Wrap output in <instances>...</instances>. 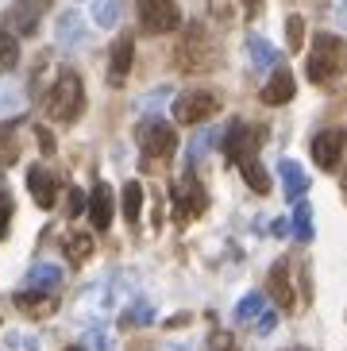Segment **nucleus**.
I'll use <instances>...</instances> for the list:
<instances>
[{
	"label": "nucleus",
	"mask_w": 347,
	"mask_h": 351,
	"mask_svg": "<svg viewBox=\"0 0 347 351\" xmlns=\"http://www.w3.org/2000/svg\"><path fill=\"white\" fill-rule=\"evenodd\" d=\"M85 112V85H82V73L73 70H58L51 93H47V116L54 124H73L77 116Z\"/></svg>",
	"instance_id": "obj_1"
},
{
	"label": "nucleus",
	"mask_w": 347,
	"mask_h": 351,
	"mask_svg": "<svg viewBox=\"0 0 347 351\" xmlns=\"http://www.w3.org/2000/svg\"><path fill=\"white\" fill-rule=\"evenodd\" d=\"M344 70H347V43L332 32H320L313 39V51H309V62H305L309 82H317V85L336 82Z\"/></svg>",
	"instance_id": "obj_2"
},
{
	"label": "nucleus",
	"mask_w": 347,
	"mask_h": 351,
	"mask_svg": "<svg viewBox=\"0 0 347 351\" xmlns=\"http://www.w3.org/2000/svg\"><path fill=\"white\" fill-rule=\"evenodd\" d=\"M174 66L182 73H204L216 66V47L213 39H208V32H204L201 23H189L182 35V43H178V51H174Z\"/></svg>",
	"instance_id": "obj_3"
},
{
	"label": "nucleus",
	"mask_w": 347,
	"mask_h": 351,
	"mask_svg": "<svg viewBox=\"0 0 347 351\" xmlns=\"http://www.w3.org/2000/svg\"><path fill=\"white\" fill-rule=\"evenodd\" d=\"M135 139H139V151H143L147 162H166L174 155V147H178L174 128L166 120H158V116H147L139 124V132H135Z\"/></svg>",
	"instance_id": "obj_4"
},
{
	"label": "nucleus",
	"mask_w": 347,
	"mask_h": 351,
	"mask_svg": "<svg viewBox=\"0 0 347 351\" xmlns=\"http://www.w3.org/2000/svg\"><path fill=\"white\" fill-rule=\"evenodd\" d=\"M170 201H174V217L178 220H193V217H201L204 208H208V193H204V186L197 182L193 170H189L182 182H174Z\"/></svg>",
	"instance_id": "obj_5"
},
{
	"label": "nucleus",
	"mask_w": 347,
	"mask_h": 351,
	"mask_svg": "<svg viewBox=\"0 0 347 351\" xmlns=\"http://www.w3.org/2000/svg\"><path fill=\"white\" fill-rule=\"evenodd\" d=\"M139 4V23L147 35H166L182 27V8L174 0H135Z\"/></svg>",
	"instance_id": "obj_6"
},
{
	"label": "nucleus",
	"mask_w": 347,
	"mask_h": 351,
	"mask_svg": "<svg viewBox=\"0 0 347 351\" xmlns=\"http://www.w3.org/2000/svg\"><path fill=\"white\" fill-rule=\"evenodd\" d=\"M216 108H220V97L213 89H189L174 101V120L178 124H204Z\"/></svg>",
	"instance_id": "obj_7"
},
{
	"label": "nucleus",
	"mask_w": 347,
	"mask_h": 351,
	"mask_svg": "<svg viewBox=\"0 0 347 351\" xmlns=\"http://www.w3.org/2000/svg\"><path fill=\"white\" fill-rule=\"evenodd\" d=\"M259 143H263V132H255V128H247L243 120H232L224 132V155L228 162H247V158H255Z\"/></svg>",
	"instance_id": "obj_8"
},
{
	"label": "nucleus",
	"mask_w": 347,
	"mask_h": 351,
	"mask_svg": "<svg viewBox=\"0 0 347 351\" xmlns=\"http://www.w3.org/2000/svg\"><path fill=\"white\" fill-rule=\"evenodd\" d=\"M132 62H135V39H132V35H123V39L112 47V58H108V73H104L112 89H123V85H128Z\"/></svg>",
	"instance_id": "obj_9"
},
{
	"label": "nucleus",
	"mask_w": 347,
	"mask_h": 351,
	"mask_svg": "<svg viewBox=\"0 0 347 351\" xmlns=\"http://www.w3.org/2000/svg\"><path fill=\"white\" fill-rule=\"evenodd\" d=\"M344 147H347V135L344 132H320L313 139V162L320 170H336L339 158H344Z\"/></svg>",
	"instance_id": "obj_10"
},
{
	"label": "nucleus",
	"mask_w": 347,
	"mask_h": 351,
	"mask_svg": "<svg viewBox=\"0 0 347 351\" xmlns=\"http://www.w3.org/2000/svg\"><path fill=\"white\" fill-rule=\"evenodd\" d=\"M27 189L39 208H54V201H58V178L47 166H31L27 170Z\"/></svg>",
	"instance_id": "obj_11"
},
{
	"label": "nucleus",
	"mask_w": 347,
	"mask_h": 351,
	"mask_svg": "<svg viewBox=\"0 0 347 351\" xmlns=\"http://www.w3.org/2000/svg\"><path fill=\"white\" fill-rule=\"evenodd\" d=\"M85 208H89V220L97 232H104V228L112 224V189H108V182L93 186V193L85 197Z\"/></svg>",
	"instance_id": "obj_12"
},
{
	"label": "nucleus",
	"mask_w": 347,
	"mask_h": 351,
	"mask_svg": "<svg viewBox=\"0 0 347 351\" xmlns=\"http://www.w3.org/2000/svg\"><path fill=\"white\" fill-rule=\"evenodd\" d=\"M54 39H58V47H66V51H73V47H82V43H89V32H85V20L77 16V12H62L58 23H54Z\"/></svg>",
	"instance_id": "obj_13"
},
{
	"label": "nucleus",
	"mask_w": 347,
	"mask_h": 351,
	"mask_svg": "<svg viewBox=\"0 0 347 351\" xmlns=\"http://www.w3.org/2000/svg\"><path fill=\"white\" fill-rule=\"evenodd\" d=\"M297 93V82H294V73L289 70H274L270 73V82L263 85V104H289Z\"/></svg>",
	"instance_id": "obj_14"
},
{
	"label": "nucleus",
	"mask_w": 347,
	"mask_h": 351,
	"mask_svg": "<svg viewBox=\"0 0 347 351\" xmlns=\"http://www.w3.org/2000/svg\"><path fill=\"white\" fill-rule=\"evenodd\" d=\"M12 301H16V309L27 313V317H51L54 305H58V298H54V293H43V289H20Z\"/></svg>",
	"instance_id": "obj_15"
},
{
	"label": "nucleus",
	"mask_w": 347,
	"mask_h": 351,
	"mask_svg": "<svg viewBox=\"0 0 347 351\" xmlns=\"http://www.w3.org/2000/svg\"><path fill=\"white\" fill-rule=\"evenodd\" d=\"M278 178H282V189H286L289 201L309 193V174L301 170V162H297V158H282V162H278Z\"/></svg>",
	"instance_id": "obj_16"
},
{
	"label": "nucleus",
	"mask_w": 347,
	"mask_h": 351,
	"mask_svg": "<svg viewBox=\"0 0 347 351\" xmlns=\"http://www.w3.org/2000/svg\"><path fill=\"white\" fill-rule=\"evenodd\" d=\"M62 286V267L54 263H35L27 270V278H23V289H43V293H54Z\"/></svg>",
	"instance_id": "obj_17"
},
{
	"label": "nucleus",
	"mask_w": 347,
	"mask_h": 351,
	"mask_svg": "<svg viewBox=\"0 0 347 351\" xmlns=\"http://www.w3.org/2000/svg\"><path fill=\"white\" fill-rule=\"evenodd\" d=\"M247 54L255 70H278V47L263 35H247Z\"/></svg>",
	"instance_id": "obj_18"
},
{
	"label": "nucleus",
	"mask_w": 347,
	"mask_h": 351,
	"mask_svg": "<svg viewBox=\"0 0 347 351\" xmlns=\"http://www.w3.org/2000/svg\"><path fill=\"white\" fill-rule=\"evenodd\" d=\"M62 255L70 258L73 267L89 263L93 258V236L89 232H66V236H62Z\"/></svg>",
	"instance_id": "obj_19"
},
{
	"label": "nucleus",
	"mask_w": 347,
	"mask_h": 351,
	"mask_svg": "<svg viewBox=\"0 0 347 351\" xmlns=\"http://www.w3.org/2000/svg\"><path fill=\"white\" fill-rule=\"evenodd\" d=\"M270 293L282 309H294V286H289V263H274L270 270Z\"/></svg>",
	"instance_id": "obj_20"
},
{
	"label": "nucleus",
	"mask_w": 347,
	"mask_h": 351,
	"mask_svg": "<svg viewBox=\"0 0 347 351\" xmlns=\"http://www.w3.org/2000/svg\"><path fill=\"white\" fill-rule=\"evenodd\" d=\"M89 12H93V23L108 32V27H116L123 20V0H93Z\"/></svg>",
	"instance_id": "obj_21"
},
{
	"label": "nucleus",
	"mask_w": 347,
	"mask_h": 351,
	"mask_svg": "<svg viewBox=\"0 0 347 351\" xmlns=\"http://www.w3.org/2000/svg\"><path fill=\"white\" fill-rule=\"evenodd\" d=\"M294 239L297 243H309V239L317 236V228H313V205L309 201H297V208H294Z\"/></svg>",
	"instance_id": "obj_22"
},
{
	"label": "nucleus",
	"mask_w": 347,
	"mask_h": 351,
	"mask_svg": "<svg viewBox=\"0 0 347 351\" xmlns=\"http://www.w3.org/2000/svg\"><path fill=\"white\" fill-rule=\"evenodd\" d=\"M120 201H123V220L128 224H139V217H143V186L139 182H128Z\"/></svg>",
	"instance_id": "obj_23"
},
{
	"label": "nucleus",
	"mask_w": 347,
	"mask_h": 351,
	"mask_svg": "<svg viewBox=\"0 0 347 351\" xmlns=\"http://www.w3.org/2000/svg\"><path fill=\"white\" fill-rule=\"evenodd\" d=\"M239 174H243L247 189H255V193L266 197V189H270V174L259 166V158H247V162H239Z\"/></svg>",
	"instance_id": "obj_24"
},
{
	"label": "nucleus",
	"mask_w": 347,
	"mask_h": 351,
	"mask_svg": "<svg viewBox=\"0 0 347 351\" xmlns=\"http://www.w3.org/2000/svg\"><path fill=\"white\" fill-rule=\"evenodd\" d=\"M16 62H20V43H16V35L0 23V73L16 70Z\"/></svg>",
	"instance_id": "obj_25"
},
{
	"label": "nucleus",
	"mask_w": 347,
	"mask_h": 351,
	"mask_svg": "<svg viewBox=\"0 0 347 351\" xmlns=\"http://www.w3.org/2000/svg\"><path fill=\"white\" fill-rule=\"evenodd\" d=\"M82 351H112V336L104 324H85V336H82Z\"/></svg>",
	"instance_id": "obj_26"
},
{
	"label": "nucleus",
	"mask_w": 347,
	"mask_h": 351,
	"mask_svg": "<svg viewBox=\"0 0 347 351\" xmlns=\"http://www.w3.org/2000/svg\"><path fill=\"white\" fill-rule=\"evenodd\" d=\"M151 320H154V305H151V301H132L128 313H123V324H139V328H143V324H151Z\"/></svg>",
	"instance_id": "obj_27"
},
{
	"label": "nucleus",
	"mask_w": 347,
	"mask_h": 351,
	"mask_svg": "<svg viewBox=\"0 0 347 351\" xmlns=\"http://www.w3.org/2000/svg\"><path fill=\"white\" fill-rule=\"evenodd\" d=\"M213 143H216V132H213V128H201V135H193V143H189V166H193L197 158L208 155Z\"/></svg>",
	"instance_id": "obj_28"
},
{
	"label": "nucleus",
	"mask_w": 347,
	"mask_h": 351,
	"mask_svg": "<svg viewBox=\"0 0 347 351\" xmlns=\"http://www.w3.org/2000/svg\"><path fill=\"white\" fill-rule=\"evenodd\" d=\"M4 348L8 351H39V336L35 332H8L4 336Z\"/></svg>",
	"instance_id": "obj_29"
},
{
	"label": "nucleus",
	"mask_w": 347,
	"mask_h": 351,
	"mask_svg": "<svg viewBox=\"0 0 347 351\" xmlns=\"http://www.w3.org/2000/svg\"><path fill=\"white\" fill-rule=\"evenodd\" d=\"M23 108V93L16 85H0V116H12Z\"/></svg>",
	"instance_id": "obj_30"
},
{
	"label": "nucleus",
	"mask_w": 347,
	"mask_h": 351,
	"mask_svg": "<svg viewBox=\"0 0 347 351\" xmlns=\"http://www.w3.org/2000/svg\"><path fill=\"white\" fill-rule=\"evenodd\" d=\"M263 305H266V301H263V293L255 289V293H247V298L239 301V305H235V313H232V317H235V320H255V313L263 309Z\"/></svg>",
	"instance_id": "obj_31"
},
{
	"label": "nucleus",
	"mask_w": 347,
	"mask_h": 351,
	"mask_svg": "<svg viewBox=\"0 0 347 351\" xmlns=\"http://www.w3.org/2000/svg\"><path fill=\"white\" fill-rule=\"evenodd\" d=\"M251 324H255L259 336H270V332L278 328V313H274V309H266V305H263V309L255 313V320H251Z\"/></svg>",
	"instance_id": "obj_32"
},
{
	"label": "nucleus",
	"mask_w": 347,
	"mask_h": 351,
	"mask_svg": "<svg viewBox=\"0 0 347 351\" xmlns=\"http://www.w3.org/2000/svg\"><path fill=\"white\" fill-rule=\"evenodd\" d=\"M286 39H289L294 51H301V43H305V20H301V16H289L286 20Z\"/></svg>",
	"instance_id": "obj_33"
},
{
	"label": "nucleus",
	"mask_w": 347,
	"mask_h": 351,
	"mask_svg": "<svg viewBox=\"0 0 347 351\" xmlns=\"http://www.w3.org/2000/svg\"><path fill=\"white\" fill-rule=\"evenodd\" d=\"M158 101H170V89H154V93H147L143 101H139V108H143V112H154Z\"/></svg>",
	"instance_id": "obj_34"
},
{
	"label": "nucleus",
	"mask_w": 347,
	"mask_h": 351,
	"mask_svg": "<svg viewBox=\"0 0 347 351\" xmlns=\"http://www.w3.org/2000/svg\"><path fill=\"white\" fill-rule=\"evenodd\" d=\"M8 224H12V205L0 197V239H4V232H8Z\"/></svg>",
	"instance_id": "obj_35"
},
{
	"label": "nucleus",
	"mask_w": 347,
	"mask_h": 351,
	"mask_svg": "<svg viewBox=\"0 0 347 351\" xmlns=\"http://www.w3.org/2000/svg\"><path fill=\"white\" fill-rule=\"evenodd\" d=\"M332 16H336L339 27H347V0H336V4H332Z\"/></svg>",
	"instance_id": "obj_36"
},
{
	"label": "nucleus",
	"mask_w": 347,
	"mask_h": 351,
	"mask_svg": "<svg viewBox=\"0 0 347 351\" xmlns=\"http://www.w3.org/2000/svg\"><path fill=\"white\" fill-rule=\"evenodd\" d=\"M35 135H39V147H43V155H51V151H54V139H51V132H47V128H39Z\"/></svg>",
	"instance_id": "obj_37"
},
{
	"label": "nucleus",
	"mask_w": 347,
	"mask_h": 351,
	"mask_svg": "<svg viewBox=\"0 0 347 351\" xmlns=\"http://www.w3.org/2000/svg\"><path fill=\"white\" fill-rule=\"evenodd\" d=\"M82 208H85V193H82V189H73V193H70V213L77 217Z\"/></svg>",
	"instance_id": "obj_38"
},
{
	"label": "nucleus",
	"mask_w": 347,
	"mask_h": 351,
	"mask_svg": "<svg viewBox=\"0 0 347 351\" xmlns=\"http://www.w3.org/2000/svg\"><path fill=\"white\" fill-rule=\"evenodd\" d=\"M213 351H235V348H232V340H228L224 332H216V336H213Z\"/></svg>",
	"instance_id": "obj_39"
},
{
	"label": "nucleus",
	"mask_w": 347,
	"mask_h": 351,
	"mask_svg": "<svg viewBox=\"0 0 347 351\" xmlns=\"http://www.w3.org/2000/svg\"><path fill=\"white\" fill-rule=\"evenodd\" d=\"M259 4H263V0H243V16H255Z\"/></svg>",
	"instance_id": "obj_40"
},
{
	"label": "nucleus",
	"mask_w": 347,
	"mask_h": 351,
	"mask_svg": "<svg viewBox=\"0 0 347 351\" xmlns=\"http://www.w3.org/2000/svg\"><path fill=\"white\" fill-rule=\"evenodd\" d=\"M166 351H189V348H185V343H170Z\"/></svg>",
	"instance_id": "obj_41"
},
{
	"label": "nucleus",
	"mask_w": 347,
	"mask_h": 351,
	"mask_svg": "<svg viewBox=\"0 0 347 351\" xmlns=\"http://www.w3.org/2000/svg\"><path fill=\"white\" fill-rule=\"evenodd\" d=\"M70 351H82V348H70Z\"/></svg>",
	"instance_id": "obj_42"
}]
</instances>
